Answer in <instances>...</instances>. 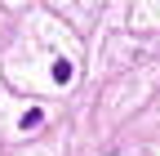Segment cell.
<instances>
[{"label": "cell", "mask_w": 160, "mask_h": 156, "mask_svg": "<svg viewBox=\"0 0 160 156\" xmlns=\"http://www.w3.org/2000/svg\"><path fill=\"white\" fill-rule=\"evenodd\" d=\"M53 81L67 85V81H71V63H58V67H53Z\"/></svg>", "instance_id": "obj_1"}]
</instances>
